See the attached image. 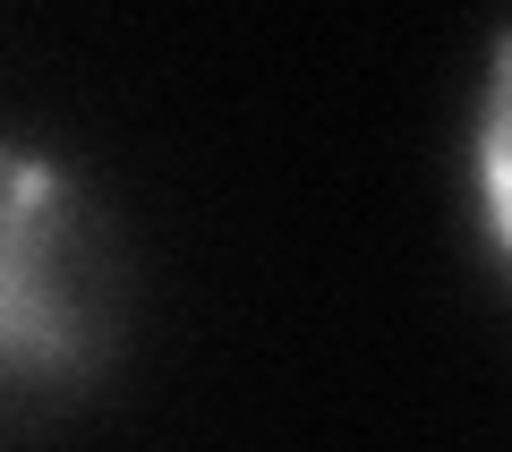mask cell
Segmentation results:
<instances>
[{
	"label": "cell",
	"instance_id": "obj_1",
	"mask_svg": "<svg viewBox=\"0 0 512 452\" xmlns=\"http://www.w3.org/2000/svg\"><path fill=\"white\" fill-rule=\"evenodd\" d=\"M128 333V248L94 188L43 145H9L0 205V367L18 401L86 393Z\"/></svg>",
	"mask_w": 512,
	"mask_h": 452
},
{
	"label": "cell",
	"instance_id": "obj_2",
	"mask_svg": "<svg viewBox=\"0 0 512 452\" xmlns=\"http://www.w3.org/2000/svg\"><path fill=\"white\" fill-rule=\"evenodd\" d=\"M470 171H478V214L487 239L512 265V35L487 60V94H478V128H470Z\"/></svg>",
	"mask_w": 512,
	"mask_h": 452
}]
</instances>
